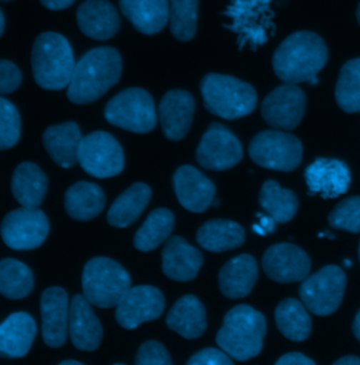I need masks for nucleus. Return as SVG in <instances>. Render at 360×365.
<instances>
[{"label":"nucleus","instance_id":"nucleus-1","mask_svg":"<svg viewBox=\"0 0 360 365\" xmlns=\"http://www.w3.org/2000/svg\"><path fill=\"white\" fill-rule=\"evenodd\" d=\"M328 62V46L313 31H297L289 36L273 53L276 76L284 83H316V75Z\"/></svg>","mask_w":360,"mask_h":365},{"label":"nucleus","instance_id":"nucleus-2","mask_svg":"<svg viewBox=\"0 0 360 365\" xmlns=\"http://www.w3.org/2000/svg\"><path fill=\"white\" fill-rule=\"evenodd\" d=\"M123 71L121 55L116 48L99 46L76 62L68 98L74 104H90L119 83Z\"/></svg>","mask_w":360,"mask_h":365},{"label":"nucleus","instance_id":"nucleus-3","mask_svg":"<svg viewBox=\"0 0 360 365\" xmlns=\"http://www.w3.org/2000/svg\"><path fill=\"white\" fill-rule=\"evenodd\" d=\"M266 336V319L249 305H236L226 312L217 333V346L236 361H246L261 354Z\"/></svg>","mask_w":360,"mask_h":365},{"label":"nucleus","instance_id":"nucleus-4","mask_svg":"<svg viewBox=\"0 0 360 365\" xmlns=\"http://www.w3.org/2000/svg\"><path fill=\"white\" fill-rule=\"evenodd\" d=\"M36 83L45 91H62L69 86L76 66L69 41L58 33H43L31 51Z\"/></svg>","mask_w":360,"mask_h":365},{"label":"nucleus","instance_id":"nucleus-5","mask_svg":"<svg viewBox=\"0 0 360 365\" xmlns=\"http://www.w3.org/2000/svg\"><path fill=\"white\" fill-rule=\"evenodd\" d=\"M201 96L209 113L224 120L244 118L258 106V94L249 83L220 73L203 78Z\"/></svg>","mask_w":360,"mask_h":365},{"label":"nucleus","instance_id":"nucleus-6","mask_svg":"<svg viewBox=\"0 0 360 365\" xmlns=\"http://www.w3.org/2000/svg\"><path fill=\"white\" fill-rule=\"evenodd\" d=\"M84 295L97 308L117 307L131 288L127 270L113 259L94 257L82 274Z\"/></svg>","mask_w":360,"mask_h":365},{"label":"nucleus","instance_id":"nucleus-7","mask_svg":"<svg viewBox=\"0 0 360 365\" xmlns=\"http://www.w3.org/2000/svg\"><path fill=\"white\" fill-rule=\"evenodd\" d=\"M271 0H231L224 11L229 23L225 29L236 34L238 48L249 46L255 51L258 46L268 43L273 36V13Z\"/></svg>","mask_w":360,"mask_h":365},{"label":"nucleus","instance_id":"nucleus-8","mask_svg":"<svg viewBox=\"0 0 360 365\" xmlns=\"http://www.w3.org/2000/svg\"><path fill=\"white\" fill-rule=\"evenodd\" d=\"M104 118L111 125L135 134L151 133L158 121L152 96L139 88L114 96L104 107Z\"/></svg>","mask_w":360,"mask_h":365},{"label":"nucleus","instance_id":"nucleus-9","mask_svg":"<svg viewBox=\"0 0 360 365\" xmlns=\"http://www.w3.org/2000/svg\"><path fill=\"white\" fill-rule=\"evenodd\" d=\"M249 156L261 168L293 172L303 160V143L293 134L281 130H268L251 140Z\"/></svg>","mask_w":360,"mask_h":365},{"label":"nucleus","instance_id":"nucleus-10","mask_svg":"<svg viewBox=\"0 0 360 365\" xmlns=\"http://www.w3.org/2000/svg\"><path fill=\"white\" fill-rule=\"evenodd\" d=\"M346 289V274L338 266H325L309 275L300 287V298L316 317H328L338 311Z\"/></svg>","mask_w":360,"mask_h":365},{"label":"nucleus","instance_id":"nucleus-11","mask_svg":"<svg viewBox=\"0 0 360 365\" xmlns=\"http://www.w3.org/2000/svg\"><path fill=\"white\" fill-rule=\"evenodd\" d=\"M79 165L93 178L110 179L124 170V150L111 134L94 131L81 142Z\"/></svg>","mask_w":360,"mask_h":365},{"label":"nucleus","instance_id":"nucleus-12","mask_svg":"<svg viewBox=\"0 0 360 365\" xmlns=\"http://www.w3.org/2000/svg\"><path fill=\"white\" fill-rule=\"evenodd\" d=\"M49 233L48 218L39 207H21L9 212L1 224V237L14 250L40 247Z\"/></svg>","mask_w":360,"mask_h":365},{"label":"nucleus","instance_id":"nucleus-13","mask_svg":"<svg viewBox=\"0 0 360 365\" xmlns=\"http://www.w3.org/2000/svg\"><path fill=\"white\" fill-rule=\"evenodd\" d=\"M306 107L307 98L304 91L294 83H284L265 97L261 113L271 128L293 131L301 123Z\"/></svg>","mask_w":360,"mask_h":365},{"label":"nucleus","instance_id":"nucleus-14","mask_svg":"<svg viewBox=\"0 0 360 365\" xmlns=\"http://www.w3.org/2000/svg\"><path fill=\"white\" fill-rule=\"evenodd\" d=\"M242 156L244 149L239 139L220 123L210 124L196 149L199 165L216 172L236 166L242 160Z\"/></svg>","mask_w":360,"mask_h":365},{"label":"nucleus","instance_id":"nucleus-15","mask_svg":"<svg viewBox=\"0 0 360 365\" xmlns=\"http://www.w3.org/2000/svg\"><path fill=\"white\" fill-rule=\"evenodd\" d=\"M262 267L270 279L276 282H299L310 275L311 259L301 247L293 243H277L265 252Z\"/></svg>","mask_w":360,"mask_h":365},{"label":"nucleus","instance_id":"nucleus-16","mask_svg":"<svg viewBox=\"0 0 360 365\" xmlns=\"http://www.w3.org/2000/svg\"><path fill=\"white\" fill-rule=\"evenodd\" d=\"M165 311V297L161 289L151 285H138L130 288L123 301L117 305V323L133 330L141 323L158 319Z\"/></svg>","mask_w":360,"mask_h":365},{"label":"nucleus","instance_id":"nucleus-17","mask_svg":"<svg viewBox=\"0 0 360 365\" xmlns=\"http://www.w3.org/2000/svg\"><path fill=\"white\" fill-rule=\"evenodd\" d=\"M40 308L45 344L52 349L62 347L69 329L71 304L68 292L61 287L46 288L41 295Z\"/></svg>","mask_w":360,"mask_h":365},{"label":"nucleus","instance_id":"nucleus-18","mask_svg":"<svg viewBox=\"0 0 360 365\" xmlns=\"http://www.w3.org/2000/svg\"><path fill=\"white\" fill-rule=\"evenodd\" d=\"M172 182L178 201L184 210L200 214L213 205L216 185L199 169L183 165L176 169Z\"/></svg>","mask_w":360,"mask_h":365},{"label":"nucleus","instance_id":"nucleus-19","mask_svg":"<svg viewBox=\"0 0 360 365\" xmlns=\"http://www.w3.org/2000/svg\"><path fill=\"white\" fill-rule=\"evenodd\" d=\"M309 194H321L322 198H336L345 194L351 185V169L338 159L319 158L304 173Z\"/></svg>","mask_w":360,"mask_h":365},{"label":"nucleus","instance_id":"nucleus-20","mask_svg":"<svg viewBox=\"0 0 360 365\" xmlns=\"http://www.w3.org/2000/svg\"><path fill=\"white\" fill-rule=\"evenodd\" d=\"M194 110L196 103L189 91L180 89L168 91L162 97L158 108L164 135L174 142L186 137L193 121Z\"/></svg>","mask_w":360,"mask_h":365},{"label":"nucleus","instance_id":"nucleus-21","mask_svg":"<svg viewBox=\"0 0 360 365\" xmlns=\"http://www.w3.org/2000/svg\"><path fill=\"white\" fill-rule=\"evenodd\" d=\"M204 257L199 249L181 236H171L162 252V272L174 281H191L203 267Z\"/></svg>","mask_w":360,"mask_h":365},{"label":"nucleus","instance_id":"nucleus-22","mask_svg":"<svg viewBox=\"0 0 360 365\" xmlns=\"http://www.w3.org/2000/svg\"><path fill=\"white\" fill-rule=\"evenodd\" d=\"M81 31L91 40L104 41L120 30V16L107 0H86L76 11Z\"/></svg>","mask_w":360,"mask_h":365},{"label":"nucleus","instance_id":"nucleus-23","mask_svg":"<svg viewBox=\"0 0 360 365\" xmlns=\"http://www.w3.org/2000/svg\"><path fill=\"white\" fill-rule=\"evenodd\" d=\"M85 295H75L71 301L69 336L72 344L81 351H94L103 339V327L90 308Z\"/></svg>","mask_w":360,"mask_h":365},{"label":"nucleus","instance_id":"nucleus-24","mask_svg":"<svg viewBox=\"0 0 360 365\" xmlns=\"http://www.w3.org/2000/svg\"><path fill=\"white\" fill-rule=\"evenodd\" d=\"M259 275L258 262L251 255H239L228 260L219 273L221 294L231 299H241L251 294Z\"/></svg>","mask_w":360,"mask_h":365},{"label":"nucleus","instance_id":"nucleus-25","mask_svg":"<svg viewBox=\"0 0 360 365\" xmlns=\"http://www.w3.org/2000/svg\"><path fill=\"white\" fill-rule=\"evenodd\" d=\"M82 133L76 123H64L45 130L43 143L51 159L61 168L69 169L79 162Z\"/></svg>","mask_w":360,"mask_h":365},{"label":"nucleus","instance_id":"nucleus-26","mask_svg":"<svg viewBox=\"0 0 360 365\" xmlns=\"http://www.w3.org/2000/svg\"><path fill=\"white\" fill-rule=\"evenodd\" d=\"M37 324L27 312L11 314L0 327V353L7 359L24 357L36 339Z\"/></svg>","mask_w":360,"mask_h":365},{"label":"nucleus","instance_id":"nucleus-27","mask_svg":"<svg viewBox=\"0 0 360 365\" xmlns=\"http://www.w3.org/2000/svg\"><path fill=\"white\" fill-rule=\"evenodd\" d=\"M124 17L145 36L158 34L169 21V0H120Z\"/></svg>","mask_w":360,"mask_h":365},{"label":"nucleus","instance_id":"nucleus-28","mask_svg":"<svg viewBox=\"0 0 360 365\" xmlns=\"http://www.w3.org/2000/svg\"><path fill=\"white\" fill-rule=\"evenodd\" d=\"M166 326L184 339H199L207 329V315L203 302L191 294L175 302L166 317Z\"/></svg>","mask_w":360,"mask_h":365},{"label":"nucleus","instance_id":"nucleus-29","mask_svg":"<svg viewBox=\"0 0 360 365\" xmlns=\"http://www.w3.org/2000/svg\"><path fill=\"white\" fill-rule=\"evenodd\" d=\"M106 205L103 188L94 182H75L65 192V210L76 221L85 222L96 218Z\"/></svg>","mask_w":360,"mask_h":365},{"label":"nucleus","instance_id":"nucleus-30","mask_svg":"<svg viewBox=\"0 0 360 365\" xmlns=\"http://www.w3.org/2000/svg\"><path fill=\"white\" fill-rule=\"evenodd\" d=\"M48 188V178L31 162L20 163L11 179V192L21 207H40Z\"/></svg>","mask_w":360,"mask_h":365},{"label":"nucleus","instance_id":"nucleus-31","mask_svg":"<svg viewBox=\"0 0 360 365\" xmlns=\"http://www.w3.org/2000/svg\"><path fill=\"white\" fill-rule=\"evenodd\" d=\"M151 187L145 182H135L120 194L107 212V222L114 228H127L141 217L151 200Z\"/></svg>","mask_w":360,"mask_h":365},{"label":"nucleus","instance_id":"nucleus-32","mask_svg":"<svg viewBox=\"0 0 360 365\" xmlns=\"http://www.w3.org/2000/svg\"><path fill=\"white\" fill-rule=\"evenodd\" d=\"M196 239L203 249L221 253L244 245L245 229L229 220H211L200 227Z\"/></svg>","mask_w":360,"mask_h":365},{"label":"nucleus","instance_id":"nucleus-33","mask_svg":"<svg viewBox=\"0 0 360 365\" xmlns=\"http://www.w3.org/2000/svg\"><path fill=\"white\" fill-rule=\"evenodd\" d=\"M274 320L281 334L291 341H304L311 334L313 323L303 301L294 298L281 301L276 308Z\"/></svg>","mask_w":360,"mask_h":365},{"label":"nucleus","instance_id":"nucleus-34","mask_svg":"<svg viewBox=\"0 0 360 365\" xmlns=\"http://www.w3.org/2000/svg\"><path fill=\"white\" fill-rule=\"evenodd\" d=\"M259 204L277 224L290 222L299 211V198L294 191L283 188L276 180L264 182Z\"/></svg>","mask_w":360,"mask_h":365},{"label":"nucleus","instance_id":"nucleus-35","mask_svg":"<svg viewBox=\"0 0 360 365\" xmlns=\"http://www.w3.org/2000/svg\"><path fill=\"white\" fill-rule=\"evenodd\" d=\"M175 227V215L166 208L154 210L136 230L135 249L139 252H151L169 239Z\"/></svg>","mask_w":360,"mask_h":365},{"label":"nucleus","instance_id":"nucleus-36","mask_svg":"<svg viewBox=\"0 0 360 365\" xmlns=\"http://www.w3.org/2000/svg\"><path fill=\"white\" fill-rule=\"evenodd\" d=\"M34 289V274L16 259L0 262V292L9 299H23Z\"/></svg>","mask_w":360,"mask_h":365},{"label":"nucleus","instance_id":"nucleus-37","mask_svg":"<svg viewBox=\"0 0 360 365\" xmlns=\"http://www.w3.org/2000/svg\"><path fill=\"white\" fill-rule=\"evenodd\" d=\"M335 98L345 113H360V58L351 59L342 66L335 88Z\"/></svg>","mask_w":360,"mask_h":365},{"label":"nucleus","instance_id":"nucleus-38","mask_svg":"<svg viewBox=\"0 0 360 365\" xmlns=\"http://www.w3.org/2000/svg\"><path fill=\"white\" fill-rule=\"evenodd\" d=\"M199 0H171L169 26L172 36L181 43L193 40L197 31Z\"/></svg>","mask_w":360,"mask_h":365},{"label":"nucleus","instance_id":"nucleus-39","mask_svg":"<svg viewBox=\"0 0 360 365\" xmlns=\"http://www.w3.org/2000/svg\"><path fill=\"white\" fill-rule=\"evenodd\" d=\"M328 222L334 229L360 233V195L349 197L338 202L331 211Z\"/></svg>","mask_w":360,"mask_h":365},{"label":"nucleus","instance_id":"nucleus-40","mask_svg":"<svg viewBox=\"0 0 360 365\" xmlns=\"http://www.w3.org/2000/svg\"><path fill=\"white\" fill-rule=\"evenodd\" d=\"M21 134V120L17 108L6 98H0V149L13 148Z\"/></svg>","mask_w":360,"mask_h":365},{"label":"nucleus","instance_id":"nucleus-41","mask_svg":"<svg viewBox=\"0 0 360 365\" xmlns=\"http://www.w3.org/2000/svg\"><path fill=\"white\" fill-rule=\"evenodd\" d=\"M135 364L169 365L172 364L169 351L166 347L155 340H148L141 344L135 356Z\"/></svg>","mask_w":360,"mask_h":365},{"label":"nucleus","instance_id":"nucleus-42","mask_svg":"<svg viewBox=\"0 0 360 365\" xmlns=\"http://www.w3.org/2000/svg\"><path fill=\"white\" fill-rule=\"evenodd\" d=\"M21 79H23L21 72L13 62L7 59L0 61V93L1 94L17 91V88L21 85Z\"/></svg>","mask_w":360,"mask_h":365},{"label":"nucleus","instance_id":"nucleus-43","mask_svg":"<svg viewBox=\"0 0 360 365\" xmlns=\"http://www.w3.org/2000/svg\"><path fill=\"white\" fill-rule=\"evenodd\" d=\"M189 365H232L234 359L229 357L228 353H225L221 349L209 347L204 350L197 351L191 356V359L187 361Z\"/></svg>","mask_w":360,"mask_h":365},{"label":"nucleus","instance_id":"nucleus-44","mask_svg":"<svg viewBox=\"0 0 360 365\" xmlns=\"http://www.w3.org/2000/svg\"><path fill=\"white\" fill-rule=\"evenodd\" d=\"M277 365H314L315 363L303 353H287L281 356L277 361Z\"/></svg>","mask_w":360,"mask_h":365},{"label":"nucleus","instance_id":"nucleus-45","mask_svg":"<svg viewBox=\"0 0 360 365\" xmlns=\"http://www.w3.org/2000/svg\"><path fill=\"white\" fill-rule=\"evenodd\" d=\"M40 1L49 10H64L71 7L75 3V0H40Z\"/></svg>","mask_w":360,"mask_h":365},{"label":"nucleus","instance_id":"nucleus-46","mask_svg":"<svg viewBox=\"0 0 360 365\" xmlns=\"http://www.w3.org/2000/svg\"><path fill=\"white\" fill-rule=\"evenodd\" d=\"M256 217L261 220L259 224L265 228V230H266L268 233H271V232L276 229V224H277V222H276L270 215L269 217H264L262 214H256Z\"/></svg>","mask_w":360,"mask_h":365},{"label":"nucleus","instance_id":"nucleus-47","mask_svg":"<svg viewBox=\"0 0 360 365\" xmlns=\"http://www.w3.org/2000/svg\"><path fill=\"white\" fill-rule=\"evenodd\" d=\"M335 365H360V357L358 356H345L339 360H336Z\"/></svg>","mask_w":360,"mask_h":365},{"label":"nucleus","instance_id":"nucleus-48","mask_svg":"<svg viewBox=\"0 0 360 365\" xmlns=\"http://www.w3.org/2000/svg\"><path fill=\"white\" fill-rule=\"evenodd\" d=\"M352 330H354V334H355V337L358 339L360 341V309L359 312H358V315L355 317V320H354V324H352Z\"/></svg>","mask_w":360,"mask_h":365},{"label":"nucleus","instance_id":"nucleus-49","mask_svg":"<svg viewBox=\"0 0 360 365\" xmlns=\"http://www.w3.org/2000/svg\"><path fill=\"white\" fill-rule=\"evenodd\" d=\"M252 229L258 233V235H261V236H265V235H268V232L265 230V228L261 225V224H255L254 227H252Z\"/></svg>","mask_w":360,"mask_h":365},{"label":"nucleus","instance_id":"nucleus-50","mask_svg":"<svg viewBox=\"0 0 360 365\" xmlns=\"http://www.w3.org/2000/svg\"><path fill=\"white\" fill-rule=\"evenodd\" d=\"M4 27H6V19H4V13L0 10V36H3Z\"/></svg>","mask_w":360,"mask_h":365},{"label":"nucleus","instance_id":"nucleus-51","mask_svg":"<svg viewBox=\"0 0 360 365\" xmlns=\"http://www.w3.org/2000/svg\"><path fill=\"white\" fill-rule=\"evenodd\" d=\"M61 365H82L81 361H75V360H65V361H62Z\"/></svg>","mask_w":360,"mask_h":365},{"label":"nucleus","instance_id":"nucleus-52","mask_svg":"<svg viewBox=\"0 0 360 365\" xmlns=\"http://www.w3.org/2000/svg\"><path fill=\"white\" fill-rule=\"evenodd\" d=\"M221 204V201L219 200V198H214V201H213V207H219Z\"/></svg>","mask_w":360,"mask_h":365},{"label":"nucleus","instance_id":"nucleus-53","mask_svg":"<svg viewBox=\"0 0 360 365\" xmlns=\"http://www.w3.org/2000/svg\"><path fill=\"white\" fill-rule=\"evenodd\" d=\"M356 17H358V23H359V26H360V3H359V6H358V11H356Z\"/></svg>","mask_w":360,"mask_h":365},{"label":"nucleus","instance_id":"nucleus-54","mask_svg":"<svg viewBox=\"0 0 360 365\" xmlns=\"http://www.w3.org/2000/svg\"><path fill=\"white\" fill-rule=\"evenodd\" d=\"M358 253H359V262H360V243H359V250H358Z\"/></svg>","mask_w":360,"mask_h":365},{"label":"nucleus","instance_id":"nucleus-55","mask_svg":"<svg viewBox=\"0 0 360 365\" xmlns=\"http://www.w3.org/2000/svg\"><path fill=\"white\" fill-rule=\"evenodd\" d=\"M3 1H10V0H3Z\"/></svg>","mask_w":360,"mask_h":365}]
</instances>
